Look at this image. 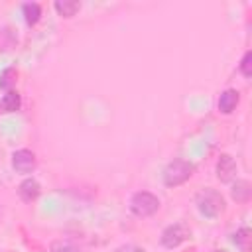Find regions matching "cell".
<instances>
[{
	"mask_svg": "<svg viewBox=\"0 0 252 252\" xmlns=\"http://www.w3.org/2000/svg\"><path fill=\"white\" fill-rule=\"evenodd\" d=\"M195 205H197V209L201 211V215H205V217H209V219H215V217H219V215L222 213V209H224V199H222V195H220L219 191L207 187V189H201V191L197 193Z\"/></svg>",
	"mask_w": 252,
	"mask_h": 252,
	"instance_id": "cell-1",
	"label": "cell"
},
{
	"mask_svg": "<svg viewBox=\"0 0 252 252\" xmlns=\"http://www.w3.org/2000/svg\"><path fill=\"white\" fill-rule=\"evenodd\" d=\"M193 171H195L193 163H189L185 159H173L163 169V183L167 187H177V185L185 183L193 175Z\"/></svg>",
	"mask_w": 252,
	"mask_h": 252,
	"instance_id": "cell-2",
	"label": "cell"
},
{
	"mask_svg": "<svg viewBox=\"0 0 252 252\" xmlns=\"http://www.w3.org/2000/svg\"><path fill=\"white\" fill-rule=\"evenodd\" d=\"M158 209H159V199L150 191H138L130 199V211L140 219L152 217Z\"/></svg>",
	"mask_w": 252,
	"mask_h": 252,
	"instance_id": "cell-3",
	"label": "cell"
},
{
	"mask_svg": "<svg viewBox=\"0 0 252 252\" xmlns=\"http://www.w3.org/2000/svg\"><path fill=\"white\" fill-rule=\"evenodd\" d=\"M189 226L183 224V222H175V224H169L167 228H163L161 232V244L165 248H177L181 242H185L189 238Z\"/></svg>",
	"mask_w": 252,
	"mask_h": 252,
	"instance_id": "cell-4",
	"label": "cell"
},
{
	"mask_svg": "<svg viewBox=\"0 0 252 252\" xmlns=\"http://www.w3.org/2000/svg\"><path fill=\"white\" fill-rule=\"evenodd\" d=\"M12 165L18 173H32L37 165L35 161V154L30 150H16L12 154Z\"/></svg>",
	"mask_w": 252,
	"mask_h": 252,
	"instance_id": "cell-5",
	"label": "cell"
},
{
	"mask_svg": "<svg viewBox=\"0 0 252 252\" xmlns=\"http://www.w3.org/2000/svg\"><path fill=\"white\" fill-rule=\"evenodd\" d=\"M236 175V163L234 159L228 156V154H222L217 161V177L222 181V183H228L232 181Z\"/></svg>",
	"mask_w": 252,
	"mask_h": 252,
	"instance_id": "cell-6",
	"label": "cell"
},
{
	"mask_svg": "<svg viewBox=\"0 0 252 252\" xmlns=\"http://www.w3.org/2000/svg\"><path fill=\"white\" fill-rule=\"evenodd\" d=\"M238 100H240V93H238L236 89H226V91L220 93V96H219V110H220L222 114H230V112L236 108Z\"/></svg>",
	"mask_w": 252,
	"mask_h": 252,
	"instance_id": "cell-7",
	"label": "cell"
},
{
	"mask_svg": "<svg viewBox=\"0 0 252 252\" xmlns=\"http://www.w3.org/2000/svg\"><path fill=\"white\" fill-rule=\"evenodd\" d=\"M18 195H20V199L26 201V203L35 201L37 195H39V183H37L35 179H32V177L24 179V181L20 183V187H18Z\"/></svg>",
	"mask_w": 252,
	"mask_h": 252,
	"instance_id": "cell-8",
	"label": "cell"
},
{
	"mask_svg": "<svg viewBox=\"0 0 252 252\" xmlns=\"http://www.w3.org/2000/svg\"><path fill=\"white\" fill-rule=\"evenodd\" d=\"M22 104V98L18 94V91H6V94L0 98V112H16Z\"/></svg>",
	"mask_w": 252,
	"mask_h": 252,
	"instance_id": "cell-9",
	"label": "cell"
},
{
	"mask_svg": "<svg viewBox=\"0 0 252 252\" xmlns=\"http://www.w3.org/2000/svg\"><path fill=\"white\" fill-rule=\"evenodd\" d=\"M53 6L57 10V14L63 16V18H73L81 8V4L77 0H57Z\"/></svg>",
	"mask_w": 252,
	"mask_h": 252,
	"instance_id": "cell-10",
	"label": "cell"
},
{
	"mask_svg": "<svg viewBox=\"0 0 252 252\" xmlns=\"http://www.w3.org/2000/svg\"><path fill=\"white\" fill-rule=\"evenodd\" d=\"M22 12H24V18H26L28 26H35L41 18V6L35 4V2H26L22 6Z\"/></svg>",
	"mask_w": 252,
	"mask_h": 252,
	"instance_id": "cell-11",
	"label": "cell"
},
{
	"mask_svg": "<svg viewBox=\"0 0 252 252\" xmlns=\"http://www.w3.org/2000/svg\"><path fill=\"white\" fill-rule=\"evenodd\" d=\"M232 199L236 203H244L250 199V183L244 181V179H238L234 185H232Z\"/></svg>",
	"mask_w": 252,
	"mask_h": 252,
	"instance_id": "cell-12",
	"label": "cell"
},
{
	"mask_svg": "<svg viewBox=\"0 0 252 252\" xmlns=\"http://www.w3.org/2000/svg\"><path fill=\"white\" fill-rule=\"evenodd\" d=\"M49 248H51V252H83L77 244H73L69 240H53Z\"/></svg>",
	"mask_w": 252,
	"mask_h": 252,
	"instance_id": "cell-13",
	"label": "cell"
},
{
	"mask_svg": "<svg viewBox=\"0 0 252 252\" xmlns=\"http://www.w3.org/2000/svg\"><path fill=\"white\" fill-rule=\"evenodd\" d=\"M16 69H4L2 75H0V89H6V91H12V85L16 83Z\"/></svg>",
	"mask_w": 252,
	"mask_h": 252,
	"instance_id": "cell-14",
	"label": "cell"
},
{
	"mask_svg": "<svg viewBox=\"0 0 252 252\" xmlns=\"http://www.w3.org/2000/svg\"><path fill=\"white\" fill-rule=\"evenodd\" d=\"M242 250H248V240H250V230L248 228H240L236 234H234V238H232Z\"/></svg>",
	"mask_w": 252,
	"mask_h": 252,
	"instance_id": "cell-15",
	"label": "cell"
},
{
	"mask_svg": "<svg viewBox=\"0 0 252 252\" xmlns=\"http://www.w3.org/2000/svg\"><path fill=\"white\" fill-rule=\"evenodd\" d=\"M250 61H252V51H246V53H244V57H242V61H240V71H242V75H244L246 79H248V77H252Z\"/></svg>",
	"mask_w": 252,
	"mask_h": 252,
	"instance_id": "cell-16",
	"label": "cell"
},
{
	"mask_svg": "<svg viewBox=\"0 0 252 252\" xmlns=\"http://www.w3.org/2000/svg\"><path fill=\"white\" fill-rule=\"evenodd\" d=\"M114 252H146L142 246H138V244H122L120 248H116Z\"/></svg>",
	"mask_w": 252,
	"mask_h": 252,
	"instance_id": "cell-17",
	"label": "cell"
},
{
	"mask_svg": "<svg viewBox=\"0 0 252 252\" xmlns=\"http://www.w3.org/2000/svg\"><path fill=\"white\" fill-rule=\"evenodd\" d=\"M215 252H226V250H215Z\"/></svg>",
	"mask_w": 252,
	"mask_h": 252,
	"instance_id": "cell-18",
	"label": "cell"
}]
</instances>
